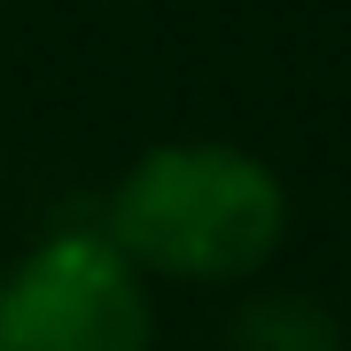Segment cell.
I'll use <instances>...</instances> for the list:
<instances>
[{"label":"cell","mask_w":351,"mask_h":351,"mask_svg":"<svg viewBox=\"0 0 351 351\" xmlns=\"http://www.w3.org/2000/svg\"><path fill=\"white\" fill-rule=\"evenodd\" d=\"M101 234L125 250V265H149V274L242 281L281 250L289 195L258 156L226 141H172L117 180Z\"/></svg>","instance_id":"1"},{"label":"cell","mask_w":351,"mask_h":351,"mask_svg":"<svg viewBox=\"0 0 351 351\" xmlns=\"http://www.w3.org/2000/svg\"><path fill=\"white\" fill-rule=\"evenodd\" d=\"M0 351H149V297L110 234H47L0 281Z\"/></svg>","instance_id":"2"},{"label":"cell","mask_w":351,"mask_h":351,"mask_svg":"<svg viewBox=\"0 0 351 351\" xmlns=\"http://www.w3.org/2000/svg\"><path fill=\"white\" fill-rule=\"evenodd\" d=\"M234 351H343V328L328 304L313 297H289V289H265L234 313Z\"/></svg>","instance_id":"3"}]
</instances>
